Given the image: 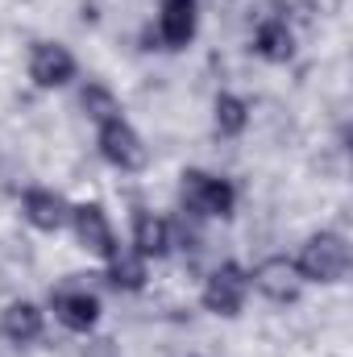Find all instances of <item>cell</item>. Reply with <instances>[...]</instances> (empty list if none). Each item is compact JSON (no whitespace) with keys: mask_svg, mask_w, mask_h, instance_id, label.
I'll return each mask as SVG.
<instances>
[{"mask_svg":"<svg viewBox=\"0 0 353 357\" xmlns=\"http://www.w3.org/2000/svg\"><path fill=\"white\" fill-rule=\"evenodd\" d=\"M75 71H80V63H75V54L67 46H59V42H33L29 46V79H33V88L42 91L67 88L75 79Z\"/></svg>","mask_w":353,"mask_h":357,"instance_id":"5b68a950","label":"cell"},{"mask_svg":"<svg viewBox=\"0 0 353 357\" xmlns=\"http://www.w3.org/2000/svg\"><path fill=\"white\" fill-rule=\"evenodd\" d=\"M179 195H183L187 212L208 216V220H229L237 208V187L225 175H212V171H183Z\"/></svg>","mask_w":353,"mask_h":357,"instance_id":"7a4b0ae2","label":"cell"},{"mask_svg":"<svg viewBox=\"0 0 353 357\" xmlns=\"http://www.w3.org/2000/svg\"><path fill=\"white\" fill-rule=\"evenodd\" d=\"M96 146H100V154H104V162L108 167H117V171H142L146 162H150V150H146V142H142V133L125 121V116H117V121H108V125H100V133H96Z\"/></svg>","mask_w":353,"mask_h":357,"instance_id":"277c9868","label":"cell"},{"mask_svg":"<svg viewBox=\"0 0 353 357\" xmlns=\"http://www.w3.org/2000/svg\"><path fill=\"white\" fill-rule=\"evenodd\" d=\"M254 50L262 54L266 63H291V54H295V33H291V25H287L283 17L262 21L258 33H254Z\"/></svg>","mask_w":353,"mask_h":357,"instance_id":"4fadbf2b","label":"cell"},{"mask_svg":"<svg viewBox=\"0 0 353 357\" xmlns=\"http://www.w3.org/2000/svg\"><path fill=\"white\" fill-rule=\"evenodd\" d=\"M146 278H150L146 258H142L137 250H121V245H117V254L108 258V282H112L117 291H142Z\"/></svg>","mask_w":353,"mask_h":357,"instance_id":"9a60e30c","label":"cell"},{"mask_svg":"<svg viewBox=\"0 0 353 357\" xmlns=\"http://www.w3.org/2000/svg\"><path fill=\"white\" fill-rule=\"evenodd\" d=\"M200 29V13H195V0H163V13H158V38L167 50H183L191 46Z\"/></svg>","mask_w":353,"mask_h":357,"instance_id":"8fae6325","label":"cell"},{"mask_svg":"<svg viewBox=\"0 0 353 357\" xmlns=\"http://www.w3.org/2000/svg\"><path fill=\"white\" fill-rule=\"evenodd\" d=\"M21 216L38 233H59L63 225H71V204L50 187H29L25 199H21Z\"/></svg>","mask_w":353,"mask_h":357,"instance_id":"ba28073f","label":"cell"},{"mask_svg":"<svg viewBox=\"0 0 353 357\" xmlns=\"http://www.w3.org/2000/svg\"><path fill=\"white\" fill-rule=\"evenodd\" d=\"M212 125H216L220 137H241L250 129V104L233 91H220L212 100Z\"/></svg>","mask_w":353,"mask_h":357,"instance_id":"5bb4252c","label":"cell"},{"mask_svg":"<svg viewBox=\"0 0 353 357\" xmlns=\"http://www.w3.org/2000/svg\"><path fill=\"white\" fill-rule=\"evenodd\" d=\"M71 229H75V241L96 254V258H112L117 254V233H112V225H108V212L100 208V204H75L71 208Z\"/></svg>","mask_w":353,"mask_h":357,"instance_id":"8992f818","label":"cell"},{"mask_svg":"<svg viewBox=\"0 0 353 357\" xmlns=\"http://www.w3.org/2000/svg\"><path fill=\"white\" fill-rule=\"evenodd\" d=\"M250 282L262 291L270 303H295L299 299V291H303V278H299V270L291 258H283V254H274V258H262L254 274H250Z\"/></svg>","mask_w":353,"mask_h":357,"instance_id":"52a82bcc","label":"cell"},{"mask_svg":"<svg viewBox=\"0 0 353 357\" xmlns=\"http://www.w3.org/2000/svg\"><path fill=\"white\" fill-rule=\"evenodd\" d=\"M42 328H46V316H42L38 303H29V299L4 303V312H0V337L8 345H33L42 337Z\"/></svg>","mask_w":353,"mask_h":357,"instance_id":"30bf717a","label":"cell"},{"mask_svg":"<svg viewBox=\"0 0 353 357\" xmlns=\"http://www.w3.org/2000/svg\"><path fill=\"white\" fill-rule=\"evenodd\" d=\"M146 262L150 258H167L171 254V225L158 216V212H150V208H137L133 212V241H129Z\"/></svg>","mask_w":353,"mask_h":357,"instance_id":"7c38bea8","label":"cell"},{"mask_svg":"<svg viewBox=\"0 0 353 357\" xmlns=\"http://www.w3.org/2000/svg\"><path fill=\"white\" fill-rule=\"evenodd\" d=\"M80 104H84V112H88L96 125H108V121L121 116V100L104 88V84H88V88L80 91Z\"/></svg>","mask_w":353,"mask_h":357,"instance_id":"2e32d148","label":"cell"},{"mask_svg":"<svg viewBox=\"0 0 353 357\" xmlns=\"http://www.w3.org/2000/svg\"><path fill=\"white\" fill-rule=\"evenodd\" d=\"M54 316L71 333H91L100 320V299L84 287H63V291H54Z\"/></svg>","mask_w":353,"mask_h":357,"instance_id":"9c48e42d","label":"cell"},{"mask_svg":"<svg viewBox=\"0 0 353 357\" xmlns=\"http://www.w3.org/2000/svg\"><path fill=\"white\" fill-rule=\"evenodd\" d=\"M246 295H250V274L237 266V262H225V266H216L208 278H204L200 303H204L212 316H225V320H233V316H241V307H246Z\"/></svg>","mask_w":353,"mask_h":357,"instance_id":"3957f363","label":"cell"},{"mask_svg":"<svg viewBox=\"0 0 353 357\" xmlns=\"http://www.w3.org/2000/svg\"><path fill=\"white\" fill-rule=\"evenodd\" d=\"M295 270L303 282H341L350 274V241L341 233H312L303 245H299V258H295Z\"/></svg>","mask_w":353,"mask_h":357,"instance_id":"6da1fadb","label":"cell"}]
</instances>
